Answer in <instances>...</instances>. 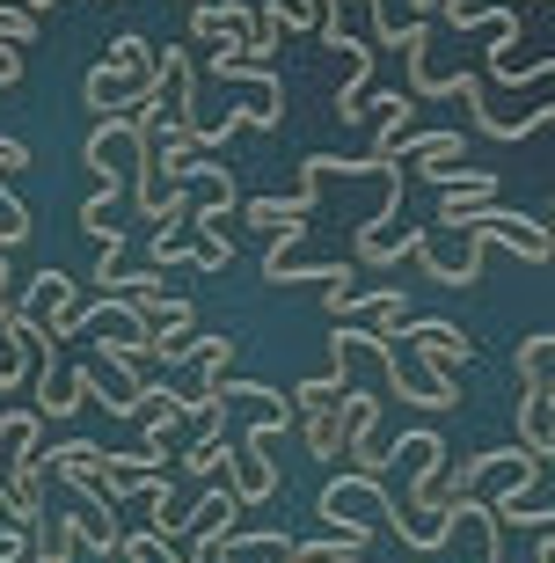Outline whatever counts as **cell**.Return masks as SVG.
I'll return each mask as SVG.
<instances>
[{
	"instance_id": "277c9868",
	"label": "cell",
	"mask_w": 555,
	"mask_h": 563,
	"mask_svg": "<svg viewBox=\"0 0 555 563\" xmlns=\"http://www.w3.org/2000/svg\"><path fill=\"white\" fill-rule=\"evenodd\" d=\"M292 424V410H264V418L248 424L242 454H234V468H226V483H234V498L242 505H264L270 490H278V468H270V446H278V432Z\"/></svg>"
},
{
	"instance_id": "cb8c5ba5",
	"label": "cell",
	"mask_w": 555,
	"mask_h": 563,
	"mask_svg": "<svg viewBox=\"0 0 555 563\" xmlns=\"http://www.w3.org/2000/svg\"><path fill=\"white\" fill-rule=\"evenodd\" d=\"M8 527H15V520H8V512H0V534H8Z\"/></svg>"
},
{
	"instance_id": "6da1fadb",
	"label": "cell",
	"mask_w": 555,
	"mask_h": 563,
	"mask_svg": "<svg viewBox=\"0 0 555 563\" xmlns=\"http://www.w3.org/2000/svg\"><path fill=\"white\" fill-rule=\"evenodd\" d=\"M402 461V505H395V534L410 549H446L453 542V520H460V505H446V483H439V461H446V439L439 432H410L395 446Z\"/></svg>"
},
{
	"instance_id": "52a82bcc",
	"label": "cell",
	"mask_w": 555,
	"mask_h": 563,
	"mask_svg": "<svg viewBox=\"0 0 555 563\" xmlns=\"http://www.w3.org/2000/svg\"><path fill=\"white\" fill-rule=\"evenodd\" d=\"M22 314H30V322H37L44 336H59V344H74V278L66 272H52V264H44L37 278H30V300H22Z\"/></svg>"
},
{
	"instance_id": "4fadbf2b",
	"label": "cell",
	"mask_w": 555,
	"mask_h": 563,
	"mask_svg": "<svg viewBox=\"0 0 555 563\" xmlns=\"http://www.w3.org/2000/svg\"><path fill=\"white\" fill-rule=\"evenodd\" d=\"M118 212H124V190H118V184H103V190H96V198L81 206V234L96 242V250H110V256L124 250V228H118Z\"/></svg>"
},
{
	"instance_id": "ba28073f",
	"label": "cell",
	"mask_w": 555,
	"mask_h": 563,
	"mask_svg": "<svg viewBox=\"0 0 555 563\" xmlns=\"http://www.w3.org/2000/svg\"><path fill=\"white\" fill-rule=\"evenodd\" d=\"M402 336H410L417 352L432 358V388H439V396L453 402V374L468 366V352H475V344H468V336H460V330H453V322H410V330H402Z\"/></svg>"
},
{
	"instance_id": "7a4b0ae2",
	"label": "cell",
	"mask_w": 555,
	"mask_h": 563,
	"mask_svg": "<svg viewBox=\"0 0 555 563\" xmlns=\"http://www.w3.org/2000/svg\"><path fill=\"white\" fill-rule=\"evenodd\" d=\"M154 81H162V52H154V44L132 30V37H118L103 59L88 66L81 103L96 110V118H124V110L140 103V96H154Z\"/></svg>"
},
{
	"instance_id": "9a60e30c",
	"label": "cell",
	"mask_w": 555,
	"mask_h": 563,
	"mask_svg": "<svg viewBox=\"0 0 555 563\" xmlns=\"http://www.w3.org/2000/svg\"><path fill=\"white\" fill-rule=\"evenodd\" d=\"M30 542H37V563H74V549H88L74 512H44V520L30 527Z\"/></svg>"
},
{
	"instance_id": "2e32d148",
	"label": "cell",
	"mask_w": 555,
	"mask_h": 563,
	"mask_svg": "<svg viewBox=\"0 0 555 563\" xmlns=\"http://www.w3.org/2000/svg\"><path fill=\"white\" fill-rule=\"evenodd\" d=\"M512 374H519V388L555 380V336H526V344H519V358H512Z\"/></svg>"
},
{
	"instance_id": "ac0fdd59",
	"label": "cell",
	"mask_w": 555,
	"mask_h": 563,
	"mask_svg": "<svg viewBox=\"0 0 555 563\" xmlns=\"http://www.w3.org/2000/svg\"><path fill=\"white\" fill-rule=\"evenodd\" d=\"M351 556H366L358 534H330V542H300L292 549V563H351Z\"/></svg>"
},
{
	"instance_id": "8992f818",
	"label": "cell",
	"mask_w": 555,
	"mask_h": 563,
	"mask_svg": "<svg viewBox=\"0 0 555 563\" xmlns=\"http://www.w3.org/2000/svg\"><path fill=\"white\" fill-rule=\"evenodd\" d=\"M351 22H366V37L373 44H388V52H402V30H395L388 22V8H380V0H322V44H330V52H351Z\"/></svg>"
},
{
	"instance_id": "7402d4cb",
	"label": "cell",
	"mask_w": 555,
	"mask_h": 563,
	"mask_svg": "<svg viewBox=\"0 0 555 563\" xmlns=\"http://www.w3.org/2000/svg\"><path fill=\"white\" fill-rule=\"evenodd\" d=\"M22 81V44H0V88Z\"/></svg>"
},
{
	"instance_id": "e0dca14e",
	"label": "cell",
	"mask_w": 555,
	"mask_h": 563,
	"mask_svg": "<svg viewBox=\"0 0 555 563\" xmlns=\"http://www.w3.org/2000/svg\"><path fill=\"white\" fill-rule=\"evenodd\" d=\"M264 15L278 30H314L322 37V0H264Z\"/></svg>"
},
{
	"instance_id": "d6986e66",
	"label": "cell",
	"mask_w": 555,
	"mask_h": 563,
	"mask_svg": "<svg viewBox=\"0 0 555 563\" xmlns=\"http://www.w3.org/2000/svg\"><path fill=\"white\" fill-rule=\"evenodd\" d=\"M118 563H184V556H176V542H162V534L146 527V534H124Z\"/></svg>"
},
{
	"instance_id": "83f0119b",
	"label": "cell",
	"mask_w": 555,
	"mask_h": 563,
	"mask_svg": "<svg viewBox=\"0 0 555 563\" xmlns=\"http://www.w3.org/2000/svg\"><path fill=\"white\" fill-rule=\"evenodd\" d=\"M22 8H30V0H22Z\"/></svg>"
},
{
	"instance_id": "44dd1931",
	"label": "cell",
	"mask_w": 555,
	"mask_h": 563,
	"mask_svg": "<svg viewBox=\"0 0 555 563\" xmlns=\"http://www.w3.org/2000/svg\"><path fill=\"white\" fill-rule=\"evenodd\" d=\"M15 168H30V146H22V140H8V132H0V176H15Z\"/></svg>"
},
{
	"instance_id": "8fae6325",
	"label": "cell",
	"mask_w": 555,
	"mask_h": 563,
	"mask_svg": "<svg viewBox=\"0 0 555 563\" xmlns=\"http://www.w3.org/2000/svg\"><path fill=\"white\" fill-rule=\"evenodd\" d=\"M490 206H497V176L490 168H468V184L439 190V228H468L475 212H490Z\"/></svg>"
},
{
	"instance_id": "9c48e42d",
	"label": "cell",
	"mask_w": 555,
	"mask_h": 563,
	"mask_svg": "<svg viewBox=\"0 0 555 563\" xmlns=\"http://www.w3.org/2000/svg\"><path fill=\"white\" fill-rule=\"evenodd\" d=\"M154 103H162L168 125H198V74H190V44H168V52H162Z\"/></svg>"
},
{
	"instance_id": "30bf717a",
	"label": "cell",
	"mask_w": 555,
	"mask_h": 563,
	"mask_svg": "<svg viewBox=\"0 0 555 563\" xmlns=\"http://www.w3.org/2000/svg\"><path fill=\"white\" fill-rule=\"evenodd\" d=\"M519 446H534L541 461L555 454V380L519 388Z\"/></svg>"
},
{
	"instance_id": "d4e9b609",
	"label": "cell",
	"mask_w": 555,
	"mask_h": 563,
	"mask_svg": "<svg viewBox=\"0 0 555 563\" xmlns=\"http://www.w3.org/2000/svg\"><path fill=\"white\" fill-rule=\"evenodd\" d=\"M534 8H555V0H534Z\"/></svg>"
},
{
	"instance_id": "3957f363",
	"label": "cell",
	"mask_w": 555,
	"mask_h": 563,
	"mask_svg": "<svg viewBox=\"0 0 555 563\" xmlns=\"http://www.w3.org/2000/svg\"><path fill=\"white\" fill-rule=\"evenodd\" d=\"M322 520H330V534H358V542H373V520L395 527V498L380 490V476L351 468V476H336L330 490H322Z\"/></svg>"
},
{
	"instance_id": "484cf974",
	"label": "cell",
	"mask_w": 555,
	"mask_h": 563,
	"mask_svg": "<svg viewBox=\"0 0 555 563\" xmlns=\"http://www.w3.org/2000/svg\"><path fill=\"white\" fill-rule=\"evenodd\" d=\"M184 8H198V0H184Z\"/></svg>"
},
{
	"instance_id": "5b68a950",
	"label": "cell",
	"mask_w": 555,
	"mask_h": 563,
	"mask_svg": "<svg viewBox=\"0 0 555 563\" xmlns=\"http://www.w3.org/2000/svg\"><path fill=\"white\" fill-rule=\"evenodd\" d=\"M256 22H264V8H242V0H198V8H190V44L226 52V59H248Z\"/></svg>"
},
{
	"instance_id": "5bb4252c",
	"label": "cell",
	"mask_w": 555,
	"mask_h": 563,
	"mask_svg": "<svg viewBox=\"0 0 555 563\" xmlns=\"http://www.w3.org/2000/svg\"><path fill=\"white\" fill-rule=\"evenodd\" d=\"M44 476H52V461L44 454H30V461H15V468H8V498H15V512H22V527H37L44 520Z\"/></svg>"
},
{
	"instance_id": "4316f807",
	"label": "cell",
	"mask_w": 555,
	"mask_h": 563,
	"mask_svg": "<svg viewBox=\"0 0 555 563\" xmlns=\"http://www.w3.org/2000/svg\"><path fill=\"white\" fill-rule=\"evenodd\" d=\"M0 8H8V0H0Z\"/></svg>"
},
{
	"instance_id": "603a6c76",
	"label": "cell",
	"mask_w": 555,
	"mask_h": 563,
	"mask_svg": "<svg viewBox=\"0 0 555 563\" xmlns=\"http://www.w3.org/2000/svg\"><path fill=\"white\" fill-rule=\"evenodd\" d=\"M30 8H37V15H44V8H59V0H30Z\"/></svg>"
},
{
	"instance_id": "ffe728a7",
	"label": "cell",
	"mask_w": 555,
	"mask_h": 563,
	"mask_svg": "<svg viewBox=\"0 0 555 563\" xmlns=\"http://www.w3.org/2000/svg\"><path fill=\"white\" fill-rule=\"evenodd\" d=\"M0 44H22V52H30V44H37V8L8 0V8H0Z\"/></svg>"
},
{
	"instance_id": "7c38bea8",
	"label": "cell",
	"mask_w": 555,
	"mask_h": 563,
	"mask_svg": "<svg viewBox=\"0 0 555 563\" xmlns=\"http://www.w3.org/2000/svg\"><path fill=\"white\" fill-rule=\"evenodd\" d=\"M30 454H44V410H0V476Z\"/></svg>"
}]
</instances>
